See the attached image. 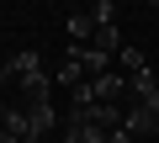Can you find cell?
Returning a JSON list of instances; mask_svg holds the SVG:
<instances>
[{"instance_id":"cell-3","label":"cell","mask_w":159,"mask_h":143,"mask_svg":"<svg viewBox=\"0 0 159 143\" xmlns=\"http://www.w3.org/2000/svg\"><path fill=\"white\" fill-rule=\"evenodd\" d=\"M122 127H127L133 138H148V143L159 138V117H154L143 101H127V106H122Z\"/></svg>"},{"instance_id":"cell-2","label":"cell","mask_w":159,"mask_h":143,"mask_svg":"<svg viewBox=\"0 0 159 143\" xmlns=\"http://www.w3.org/2000/svg\"><path fill=\"white\" fill-rule=\"evenodd\" d=\"M53 127H58L53 101H32V106H27V143H48V138H53Z\"/></svg>"},{"instance_id":"cell-5","label":"cell","mask_w":159,"mask_h":143,"mask_svg":"<svg viewBox=\"0 0 159 143\" xmlns=\"http://www.w3.org/2000/svg\"><path fill=\"white\" fill-rule=\"evenodd\" d=\"M90 74H85V58H80V48H69V58L58 64V74H53V85H64V90H74V85H85Z\"/></svg>"},{"instance_id":"cell-6","label":"cell","mask_w":159,"mask_h":143,"mask_svg":"<svg viewBox=\"0 0 159 143\" xmlns=\"http://www.w3.org/2000/svg\"><path fill=\"white\" fill-rule=\"evenodd\" d=\"M64 27H69V42H74V48H85V42L96 37V21H90V11H74Z\"/></svg>"},{"instance_id":"cell-9","label":"cell","mask_w":159,"mask_h":143,"mask_svg":"<svg viewBox=\"0 0 159 143\" xmlns=\"http://www.w3.org/2000/svg\"><path fill=\"white\" fill-rule=\"evenodd\" d=\"M106 143H138V138H133V132H127V127H117V132H111V138H106Z\"/></svg>"},{"instance_id":"cell-12","label":"cell","mask_w":159,"mask_h":143,"mask_svg":"<svg viewBox=\"0 0 159 143\" xmlns=\"http://www.w3.org/2000/svg\"><path fill=\"white\" fill-rule=\"evenodd\" d=\"M48 143H64V138H48Z\"/></svg>"},{"instance_id":"cell-1","label":"cell","mask_w":159,"mask_h":143,"mask_svg":"<svg viewBox=\"0 0 159 143\" xmlns=\"http://www.w3.org/2000/svg\"><path fill=\"white\" fill-rule=\"evenodd\" d=\"M6 64L16 69V85L27 90V101H53V74L43 69V53H16Z\"/></svg>"},{"instance_id":"cell-11","label":"cell","mask_w":159,"mask_h":143,"mask_svg":"<svg viewBox=\"0 0 159 143\" xmlns=\"http://www.w3.org/2000/svg\"><path fill=\"white\" fill-rule=\"evenodd\" d=\"M0 127H6V106H0Z\"/></svg>"},{"instance_id":"cell-7","label":"cell","mask_w":159,"mask_h":143,"mask_svg":"<svg viewBox=\"0 0 159 143\" xmlns=\"http://www.w3.org/2000/svg\"><path fill=\"white\" fill-rule=\"evenodd\" d=\"M90 48H101V53H111V58H117V53H122L127 42H122V32H117V21H106V27H96V37H90Z\"/></svg>"},{"instance_id":"cell-8","label":"cell","mask_w":159,"mask_h":143,"mask_svg":"<svg viewBox=\"0 0 159 143\" xmlns=\"http://www.w3.org/2000/svg\"><path fill=\"white\" fill-rule=\"evenodd\" d=\"M117 64H122V74L133 80V74H143V69H148V58H143V48H122L117 53Z\"/></svg>"},{"instance_id":"cell-10","label":"cell","mask_w":159,"mask_h":143,"mask_svg":"<svg viewBox=\"0 0 159 143\" xmlns=\"http://www.w3.org/2000/svg\"><path fill=\"white\" fill-rule=\"evenodd\" d=\"M0 143H21V138H11V132H6V127H0Z\"/></svg>"},{"instance_id":"cell-4","label":"cell","mask_w":159,"mask_h":143,"mask_svg":"<svg viewBox=\"0 0 159 143\" xmlns=\"http://www.w3.org/2000/svg\"><path fill=\"white\" fill-rule=\"evenodd\" d=\"M90 90H96V106H127V74H96L90 80Z\"/></svg>"}]
</instances>
